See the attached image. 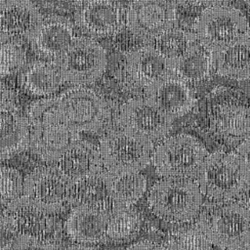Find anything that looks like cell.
Here are the masks:
<instances>
[{
    "label": "cell",
    "instance_id": "7402d4cb",
    "mask_svg": "<svg viewBox=\"0 0 250 250\" xmlns=\"http://www.w3.org/2000/svg\"><path fill=\"white\" fill-rule=\"evenodd\" d=\"M146 97L171 119L188 113L195 103L194 96L187 82L175 75L146 90Z\"/></svg>",
    "mask_w": 250,
    "mask_h": 250
},
{
    "label": "cell",
    "instance_id": "74e56055",
    "mask_svg": "<svg viewBox=\"0 0 250 250\" xmlns=\"http://www.w3.org/2000/svg\"><path fill=\"white\" fill-rule=\"evenodd\" d=\"M21 250H58V244L36 239Z\"/></svg>",
    "mask_w": 250,
    "mask_h": 250
},
{
    "label": "cell",
    "instance_id": "8992f818",
    "mask_svg": "<svg viewBox=\"0 0 250 250\" xmlns=\"http://www.w3.org/2000/svg\"><path fill=\"white\" fill-rule=\"evenodd\" d=\"M21 197L32 206L54 215L72 206L73 183L55 164L40 166L23 179Z\"/></svg>",
    "mask_w": 250,
    "mask_h": 250
},
{
    "label": "cell",
    "instance_id": "ac0fdd59",
    "mask_svg": "<svg viewBox=\"0 0 250 250\" xmlns=\"http://www.w3.org/2000/svg\"><path fill=\"white\" fill-rule=\"evenodd\" d=\"M65 83L58 62L36 60L25 63L19 72V85L34 98L54 96Z\"/></svg>",
    "mask_w": 250,
    "mask_h": 250
},
{
    "label": "cell",
    "instance_id": "d6a6232c",
    "mask_svg": "<svg viewBox=\"0 0 250 250\" xmlns=\"http://www.w3.org/2000/svg\"><path fill=\"white\" fill-rule=\"evenodd\" d=\"M23 178L19 170L0 165V205L9 206L21 197Z\"/></svg>",
    "mask_w": 250,
    "mask_h": 250
},
{
    "label": "cell",
    "instance_id": "2e32d148",
    "mask_svg": "<svg viewBox=\"0 0 250 250\" xmlns=\"http://www.w3.org/2000/svg\"><path fill=\"white\" fill-rule=\"evenodd\" d=\"M4 214L15 222L23 234L34 238L57 243L62 233V225L54 215L32 206L22 197L5 207Z\"/></svg>",
    "mask_w": 250,
    "mask_h": 250
},
{
    "label": "cell",
    "instance_id": "e0dca14e",
    "mask_svg": "<svg viewBox=\"0 0 250 250\" xmlns=\"http://www.w3.org/2000/svg\"><path fill=\"white\" fill-rule=\"evenodd\" d=\"M80 139L78 132L61 122L30 130L28 147L43 161L54 164Z\"/></svg>",
    "mask_w": 250,
    "mask_h": 250
},
{
    "label": "cell",
    "instance_id": "b9f144b4",
    "mask_svg": "<svg viewBox=\"0 0 250 250\" xmlns=\"http://www.w3.org/2000/svg\"><path fill=\"white\" fill-rule=\"evenodd\" d=\"M64 1H67V2H71V3H76V4H81L87 0H64Z\"/></svg>",
    "mask_w": 250,
    "mask_h": 250
},
{
    "label": "cell",
    "instance_id": "52a82bcc",
    "mask_svg": "<svg viewBox=\"0 0 250 250\" xmlns=\"http://www.w3.org/2000/svg\"><path fill=\"white\" fill-rule=\"evenodd\" d=\"M58 97L62 122L79 134L97 132L108 119L105 100L89 86H71Z\"/></svg>",
    "mask_w": 250,
    "mask_h": 250
},
{
    "label": "cell",
    "instance_id": "44dd1931",
    "mask_svg": "<svg viewBox=\"0 0 250 250\" xmlns=\"http://www.w3.org/2000/svg\"><path fill=\"white\" fill-rule=\"evenodd\" d=\"M54 164L72 183L104 170L98 146L82 139L74 143Z\"/></svg>",
    "mask_w": 250,
    "mask_h": 250
},
{
    "label": "cell",
    "instance_id": "7a4b0ae2",
    "mask_svg": "<svg viewBox=\"0 0 250 250\" xmlns=\"http://www.w3.org/2000/svg\"><path fill=\"white\" fill-rule=\"evenodd\" d=\"M202 199L195 181L161 179L148 189L146 202L157 218L172 224H185L198 215Z\"/></svg>",
    "mask_w": 250,
    "mask_h": 250
},
{
    "label": "cell",
    "instance_id": "f35d334b",
    "mask_svg": "<svg viewBox=\"0 0 250 250\" xmlns=\"http://www.w3.org/2000/svg\"><path fill=\"white\" fill-rule=\"evenodd\" d=\"M178 2L186 7H190V8L203 7L204 9L215 4H220L218 3V0H178Z\"/></svg>",
    "mask_w": 250,
    "mask_h": 250
},
{
    "label": "cell",
    "instance_id": "cb8c5ba5",
    "mask_svg": "<svg viewBox=\"0 0 250 250\" xmlns=\"http://www.w3.org/2000/svg\"><path fill=\"white\" fill-rule=\"evenodd\" d=\"M104 175L113 208H130L146 191L147 180L141 172L112 174L104 170Z\"/></svg>",
    "mask_w": 250,
    "mask_h": 250
},
{
    "label": "cell",
    "instance_id": "603a6c76",
    "mask_svg": "<svg viewBox=\"0 0 250 250\" xmlns=\"http://www.w3.org/2000/svg\"><path fill=\"white\" fill-rule=\"evenodd\" d=\"M211 56L218 74L236 80L250 79V31Z\"/></svg>",
    "mask_w": 250,
    "mask_h": 250
},
{
    "label": "cell",
    "instance_id": "f546056e",
    "mask_svg": "<svg viewBox=\"0 0 250 250\" xmlns=\"http://www.w3.org/2000/svg\"><path fill=\"white\" fill-rule=\"evenodd\" d=\"M167 243L175 250H212L213 245L204 220L177 230Z\"/></svg>",
    "mask_w": 250,
    "mask_h": 250
},
{
    "label": "cell",
    "instance_id": "f1b7e54d",
    "mask_svg": "<svg viewBox=\"0 0 250 250\" xmlns=\"http://www.w3.org/2000/svg\"><path fill=\"white\" fill-rule=\"evenodd\" d=\"M141 229V219L130 208H112L107 227V240L128 241L137 236Z\"/></svg>",
    "mask_w": 250,
    "mask_h": 250
},
{
    "label": "cell",
    "instance_id": "3957f363",
    "mask_svg": "<svg viewBox=\"0 0 250 250\" xmlns=\"http://www.w3.org/2000/svg\"><path fill=\"white\" fill-rule=\"evenodd\" d=\"M208 154L195 137L177 134L164 138L153 148L151 161L161 179L195 181Z\"/></svg>",
    "mask_w": 250,
    "mask_h": 250
},
{
    "label": "cell",
    "instance_id": "d590c367",
    "mask_svg": "<svg viewBox=\"0 0 250 250\" xmlns=\"http://www.w3.org/2000/svg\"><path fill=\"white\" fill-rule=\"evenodd\" d=\"M17 94L15 90L7 83L0 81V104L16 103Z\"/></svg>",
    "mask_w": 250,
    "mask_h": 250
},
{
    "label": "cell",
    "instance_id": "ab89813d",
    "mask_svg": "<svg viewBox=\"0 0 250 250\" xmlns=\"http://www.w3.org/2000/svg\"><path fill=\"white\" fill-rule=\"evenodd\" d=\"M63 250H97L96 248L89 246V245H84V244H73L65 247Z\"/></svg>",
    "mask_w": 250,
    "mask_h": 250
},
{
    "label": "cell",
    "instance_id": "484cf974",
    "mask_svg": "<svg viewBox=\"0 0 250 250\" xmlns=\"http://www.w3.org/2000/svg\"><path fill=\"white\" fill-rule=\"evenodd\" d=\"M175 76L185 82H198L206 79L212 69L211 54L197 41L175 62Z\"/></svg>",
    "mask_w": 250,
    "mask_h": 250
},
{
    "label": "cell",
    "instance_id": "8fae6325",
    "mask_svg": "<svg viewBox=\"0 0 250 250\" xmlns=\"http://www.w3.org/2000/svg\"><path fill=\"white\" fill-rule=\"evenodd\" d=\"M117 122L120 128L153 142L166 137L172 128L173 119L151 100L140 97L131 99L120 106Z\"/></svg>",
    "mask_w": 250,
    "mask_h": 250
},
{
    "label": "cell",
    "instance_id": "7bdbcfd3",
    "mask_svg": "<svg viewBox=\"0 0 250 250\" xmlns=\"http://www.w3.org/2000/svg\"><path fill=\"white\" fill-rule=\"evenodd\" d=\"M239 250H250V245H249V246H247V247L241 248V249H239Z\"/></svg>",
    "mask_w": 250,
    "mask_h": 250
},
{
    "label": "cell",
    "instance_id": "4316f807",
    "mask_svg": "<svg viewBox=\"0 0 250 250\" xmlns=\"http://www.w3.org/2000/svg\"><path fill=\"white\" fill-rule=\"evenodd\" d=\"M81 204L106 208L112 206L105 186L104 170L97 175L73 183L72 206Z\"/></svg>",
    "mask_w": 250,
    "mask_h": 250
},
{
    "label": "cell",
    "instance_id": "9c48e42d",
    "mask_svg": "<svg viewBox=\"0 0 250 250\" xmlns=\"http://www.w3.org/2000/svg\"><path fill=\"white\" fill-rule=\"evenodd\" d=\"M206 223L212 243L228 250L250 245V205L231 201L216 209Z\"/></svg>",
    "mask_w": 250,
    "mask_h": 250
},
{
    "label": "cell",
    "instance_id": "1f68e13d",
    "mask_svg": "<svg viewBox=\"0 0 250 250\" xmlns=\"http://www.w3.org/2000/svg\"><path fill=\"white\" fill-rule=\"evenodd\" d=\"M25 61L26 53L21 41L0 36V78L20 72Z\"/></svg>",
    "mask_w": 250,
    "mask_h": 250
},
{
    "label": "cell",
    "instance_id": "4fadbf2b",
    "mask_svg": "<svg viewBox=\"0 0 250 250\" xmlns=\"http://www.w3.org/2000/svg\"><path fill=\"white\" fill-rule=\"evenodd\" d=\"M124 73L133 86L146 91L175 75L174 63L152 45L130 51L125 57Z\"/></svg>",
    "mask_w": 250,
    "mask_h": 250
},
{
    "label": "cell",
    "instance_id": "ba28073f",
    "mask_svg": "<svg viewBox=\"0 0 250 250\" xmlns=\"http://www.w3.org/2000/svg\"><path fill=\"white\" fill-rule=\"evenodd\" d=\"M58 62L65 82L89 86L104 74L107 61L105 50L96 39L76 36Z\"/></svg>",
    "mask_w": 250,
    "mask_h": 250
},
{
    "label": "cell",
    "instance_id": "6da1fadb",
    "mask_svg": "<svg viewBox=\"0 0 250 250\" xmlns=\"http://www.w3.org/2000/svg\"><path fill=\"white\" fill-rule=\"evenodd\" d=\"M202 196L211 201H229L250 188V171L235 151L209 153L195 179Z\"/></svg>",
    "mask_w": 250,
    "mask_h": 250
},
{
    "label": "cell",
    "instance_id": "d6986e66",
    "mask_svg": "<svg viewBox=\"0 0 250 250\" xmlns=\"http://www.w3.org/2000/svg\"><path fill=\"white\" fill-rule=\"evenodd\" d=\"M30 130L16 103L0 104V160L28 147Z\"/></svg>",
    "mask_w": 250,
    "mask_h": 250
},
{
    "label": "cell",
    "instance_id": "5b68a950",
    "mask_svg": "<svg viewBox=\"0 0 250 250\" xmlns=\"http://www.w3.org/2000/svg\"><path fill=\"white\" fill-rule=\"evenodd\" d=\"M249 32L245 15L227 4H215L201 12L194 25L196 41L210 54H214Z\"/></svg>",
    "mask_w": 250,
    "mask_h": 250
},
{
    "label": "cell",
    "instance_id": "9a60e30c",
    "mask_svg": "<svg viewBox=\"0 0 250 250\" xmlns=\"http://www.w3.org/2000/svg\"><path fill=\"white\" fill-rule=\"evenodd\" d=\"M110 208L93 205H74L64 223L67 236L76 244H98L107 241Z\"/></svg>",
    "mask_w": 250,
    "mask_h": 250
},
{
    "label": "cell",
    "instance_id": "277c9868",
    "mask_svg": "<svg viewBox=\"0 0 250 250\" xmlns=\"http://www.w3.org/2000/svg\"><path fill=\"white\" fill-rule=\"evenodd\" d=\"M98 149L104 171L112 174L140 173L151 162L153 143L119 127L102 136Z\"/></svg>",
    "mask_w": 250,
    "mask_h": 250
},
{
    "label": "cell",
    "instance_id": "4dcf8cb0",
    "mask_svg": "<svg viewBox=\"0 0 250 250\" xmlns=\"http://www.w3.org/2000/svg\"><path fill=\"white\" fill-rule=\"evenodd\" d=\"M196 42L193 33L179 27H173L155 40L154 47L174 64Z\"/></svg>",
    "mask_w": 250,
    "mask_h": 250
},
{
    "label": "cell",
    "instance_id": "836d02e7",
    "mask_svg": "<svg viewBox=\"0 0 250 250\" xmlns=\"http://www.w3.org/2000/svg\"><path fill=\"white\" fill-rule=\"evenodd\" d=\"M36 239L23 234L9 216L0 215V250H21Z\"/></svg>",
    "mask_w": 250,
    "mask_h": 250
},
{
    "label": "cell",
    "instance_id": "8d00e7d4",
    "mask_svg": "<svg viewBox=\"0 0 250 250\" xmlns=\"http://www.w3.org/2000/svg\"><path fill=\"white\" fill-rule=\"evenodd\" d=\"M235 152L245 160L250 171V136L243 139V141L236 147Z\"/></svg>",
    "mask_w": 250,
    "mask_h": 250
},
{
    "label": "cell",
    "instance_id": "83f0119b",
    "mask_svg": "<svg viewBox=\"0 0 250 250\" xmlns=\"http://www.w3.org/2000/svg\"><path fill=\"white\" fill-rule=\"evenodd\" d=\"M24 116L29 130L62 122L59 97L37 99L28 105Z\"/></svg>",
    "mask_w": 250,
    "mask_h": 250
},
{
    "label": "cell",
    "instance_id": "ffe728a7",
    "mask_svg": "<svg viewBox=\"0 0 250 250\" xmlns=\"http://www.w3.org/2000/svg\"><path fill=\"white\" fill-rule=\"evenodd\" d=\"M42 19L30 0H11L0 10V36L22 41L30 35Z\"/></svg>",
    "mask_w": 250,
    "mask_h": 250
},
{
    "label": "cell",
    "instance_id": "e575fe53",
    "mask_svg": "<svg viewBox=\"0 0 250 250\" xmlns=\"http://www.w3.org/2000/svg\"><path fill=\"white\" fill-rule=\"evenodd\" d=\"M124 250H175L168 243H157L150 240H141L131 244Z\"/></svg>",
    "mask_w": 250,
    "mask_h": 250
},
{
    "label": "cell",
    "instance_id": "7c38bea8",
    "mask_svg": "<svg viewBox=\"0 0 250 250\" xmlns=\"http://www.w3.org/2000/svg\"><path fill=\"white\" fill-rule=\"evenodd\" d=\"M125 21L126 11L118 0H87L74 13L76 27L94 39L117 34L125 26Z\"/></svg>",
    "mask_w": 250,
    "mask_h": 250
},
{
    "label": "cell",
    "instance_id": "60d3db41",
    "mask_svg": "<svg viewBox=\"0 0 250 250\" xmlns=\"http://www.w3.org/2000/svg\"><path fill=\"white\" fill-rule=\"evenodd\" d=\"M10 1H11V0H0V10H1L6 4H8Z\"/></svg>",
    "mask_w": 250,
    "mask_h": 250
},
{
    "label": "cell",
    "instance_id": "d4e9b609",
    "mask_svg": "<svg viewBox=\"0 0 250 250\" xmlns=\"http://www.w3.org/2000/svg\"><path fill=\"white\" fill-rule=\"evenodd\" d=\"M211 123L226 138L245 139L250 136V106L223 104L215 109Z\"/></svg>",
    "mask_w": 250,
    "mask_h": 250
},
{
    "label": "cell",
    "instance_id": "30bf717a",
    "mask_svg": "<svg viewBox=\"0 0 250 250\" xmlns=\"http://www.w3.org/2000/svg\"><path fill=\"white\" fill-rule=\"evenodd\" d=\"M176 21L175 0H133L126 10L125 25L143 41H155Z\"/></svg>",
    "mask_w": 250,
    "mask_h": 250
},
{
    "label": "cell",
    "instance_id": "ee69618b",
    "mask_svg": "<svg viewBox=\"0 0 250 250\" xmlns=\"http://www.w3.org/2000/svg\"><path fill=\"white\" fill-rule=\"evenodd\" d=\"M224 1H229V0H218V3H222Z\"/></svg>",
    "mask_w": 250,
    "mask_h": 250
},
{
    "label": "cell",
    "instance_id": "5bb4252c",
    "mask_svg": "<svg viewBox=\"0 0 250 250\" xmlns=\"http://www.w3.org/2000/svg\"><path fill=\"white\" fill-rule=\"evenodd\" d=\"M74 24L65 17H42L28 41L33 53L45 61L59 62L75 39Z\"/></svg>",
    "mask_w": 250,
    "mask_h": 250
}]
</instances>
